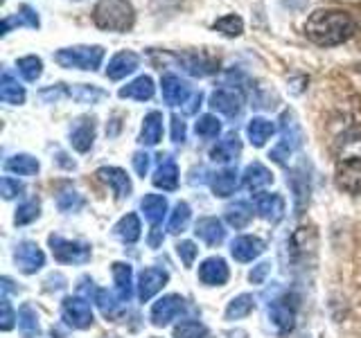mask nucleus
<instances>
[{
  "label": "nucleus",
  "instance_id": "bb28decb",
  "mask_svg": "<svg viewBox=\"0 0 361 338\" xmlns=\"http://www.w3.org/2000/svg\"><path fill=\"white\" fill-rule=\"evenodd\" d=\"M154 90H156V86H154V79L152 77H147V75H142V77H138V79H133L131 84H127L124 88H120V97L122 99H135V101H145V99H152L154 97Z\"/></svg>",
  "mask_w": 361,
  "mask_h": 338
},
{
  "label": "nucleus",
  "instance_id": "a211bd4d",
  "mask_svg": "<svg viewBox=\"0 0 361 338\" xmlns=\"http://www.w3.org/2000/svg\"><path fill=\"white\" fill-rule=\"evenodd\" d=\"M95 142V120L93 118H79L71 127V144L79 154L88 151Z\"/></svg>",
  "mask_w": 361,
  "mask_h": 338
},
{
  "label": "nucleus",
  "instance_id": "7c9ffc66",
  "mask_svg": "<svg viewBox=\"0 0 361 338\" xmlns=\"http://www.w3.org/2000/svg\"><path fill=\"white\" fill-rule=\"evenodd\" d=\"M140 230H142V225H140V219H138V214H124V217L116 223V228H113V232H116V237H120V239L124 244H133V242H138L140 239Z\"/></svg>",
  "mask_w": 361,
  "mask_h": 338
},
{
  "label": "nucleus",
  "instance_id": "9b49d317",
  "mask_svg": "<svg viewBox=\"0 0 361 338\" xmlns=\"http://www.w3.org/2000/svg\"><path fill=\"white\" fill-rule=\"evenodd\" d=\"M183 307H185V300L180 298V296H174V293H172V296H165L158 302H154V307H152V323L156 327H165V325L172 323L180 311H183Z\"/></svg>",
  "mask_w": 361,
  "mask_h": 338
},
{
  "label": "nucleus",
  "instance_id": "72a5a7b5",
  "mask_svg": "<svg viewBox=\"0 0 361 338\" xmlns=\"http://www.w3.org/2000/svg\"><path fill=\"white\" fill-rule=\"evenodd\" d=\"M246 133H248V140H251L255 146H264L267 140L276 133V127H274V122H269L264 118H253L248 122Z\"/></svg>",
  "mask_w": 361,
  "mask_h": 338
},
{
  "label": "nucleus",
  "instance_id": "4d7b16f0",
  "mask_svg": "<svg viewBox=\"0 0 361 338\" xmlns=\"http://www.w3.org/2000/svg\"><path fill=\"white\" fill-rule=\"evenodd\" d=\"M75 3H82V0H75Z\"/></svg>",
  "mask_w": 361,
  "mask_h": 338
},
{
  "label": "nucleus",
  "instance_id": "4468645a",
  "mask_svg": "<svg viewBox=\"0 0 361 338\" xmlns=\"http://www.w3.org/2000/svg\"><path fill=\"white\" fill-rule=\"evenodd\" d=\"M231 277L228 264L221 257H208L206 262H201L199 266V280L206 287H224Z\"/></svg>",
  "mask_w": 361,
  "mask_h": 338
},
{
  "label": "nucleus",
  "instance_id": "37998d69",
  "mask_svg": "<svg viewBox=\"0 0 361 338\" xmlns=\"http://www.w3.org/2000/svg\"><path fill=\"white\" fill-rule=\"evenodd\" d=\"M190 217H192V210L188 203H176V208L172 212V217H169V223H167V230L172 232V234H178V232H183L188 228V223H190Z\"/></svg>",
  "mask_w": 361,
  "mask_h": 338
},
{
  "label": "nucleus",
  "instance_id": "e433bc0d",
  "mask_svg": "<svg viewBox=\"0 0 361 338\" xmlns=\"http://www.w3.org/2000/svg\"><path fill=\"white\" fill-rule=\"evenodd\" d=\"M255 307V300L253 296H248V293H242V296H237L231 300V304L226 307V318L228 320H240L244 315H248Z\"/></svg>",
  "mask_w": 361,
  "mask_h": 338
},
{
  "label": "nucleus",
  "instance_id": "aec40b11",
  "mask_svg": "<svg viewBox=\"0 0 361 338\" xmlns=\"http://www.w3.org/2000/svg\"><path fill=\"white\" fill-rule=\"evenodd\" d=\"M269 318L278 327V332L287 334V332L293 330V323H296V307L289 304V298L276 300L269 307Z\"/></svg>",
  "mask_w": 361,
  "mask_h": 338
},
{
  "label": "nucleus",
  "instance_id": "393cba45",
  "mask_svg": "<svg viewBox=\"0 0 361 338\" xmlns=\"http://www.w3.org/2000/svg\"><path fill=\"white\" fill-rule=\"evenodd\" d=\"M240 154H242V140H240V135H237V133H228L224 140H219L217 144L212 146L210 158H212L214 163H231Z\"/></svg>",
  "mask_w": 361,
  "mask_h": 338
},
{
  "label": "nucleus",
  "instance_id": "864d4df0",
  "mask_svg": "<svg viewBox=\"0 0 361 338\" xmlns=\"http://www.w3.org/2000/svg\"><path fill=\"white\" fill-rule=\"evenodd\" d=\"M185 135H188L185 122L180 120L178 115H172V140H174L176 144H183V142H185Z\"/></svg>",
  "mask_w": 361,
  "mask_h": 338
},
{
  "label": "nucleus",
  "instance_id": "58836bf2",
  "mask_svg": "<svg viewBox=\"0 0 361 338\" xmlns=\"http://www.w3.org/2000/svg\"><path fill=\"white\" fill-rule=\"evenodd\" d=\"M68 95L73 99H77L79 104H95V101L104 99L106 93L97 86H86V84H77L73 88H68Z\"/></svg>",
  "mask_w": 361,
  "mask_h": 338
},
{
  "label": "nucleus",
  "instance_id": "49530a36",
  "mask_svg": "<svg viewBox=\"0 0 361 338\" xmlns=\"http://www.w3.org/2000/svg\"><path fill=\"white\" fill-rule=\"evenodd\" d=\"M39 212H41L39 201H25L23 206H18L16 217H14V223H16V225H27V223H32L34 219L39 217Z\"/></svg>",
  "mask_w": 361,
  "mask_h": 338
},
{
  "label": "nucleus",
  "instance_id": "79ce46f5",
  "mask_svg": "<svg viewBox=\"0 0 361 338\" xmlns=\"http://www.w3.org/2000/svg\"><path fill=\"white\" fill-rule=\"evenodd\" d=\"M16 65H18V73L23 75L25 82H37V79L43 75V61L39 59V56H34V54L20 56Z\"/></svg>",
  "mask_w": 361,
  "mask_h": 338
},
{
  "label": "nucleus",
  "instance_id": "6e6d98bb",
  "mask_svg": "<svg viewBox=\"0 0 361 338\" xmlns=\"http://www.w3.org/2000/svg\"><path fill=\"white\" fill-rule=\"evenodd\" d=\"M201 99H203V93H201V90H199V93L192 95L190 106H185V113H188V115H190V113H197V108L201 106Z\"/></svg>",
  "mask_w": 361,
  "mask_h": 338
},
{
  "label": "nucleus",
  "instance_id": "5701e85b",
  "mask_svg": "<svg viewBox=\"0 0 361 338\" xmlns=\"http://www.w3.org/2000/svg\"><path fill=\"white\" fill-rule=\"evenodd\" d=\"M154 185L165 192H172L178 187V167L169 156H161V165L154 172Z\"/></svg>",
  "mask_w": 361,
  "mask_h": 338
},
{
  "label": "nucleus",
  "instance_id": "09e8293b",
  "mask_svg": "<svg viewBox=\"0 0 361 338\" xmlns=\"http://www.w3.org/2000/svg\"><path fill=\"white\" fill-rule=\"evenodd\" d=\"M3 313H0V330L3 332H9L11 327H14V320H18V315H14V311H11V304L7 300V296H3Z\"/></svg>",
  "mask_w": 361,
  "mask_h": 338
},
{
  "label": "nucleus",
  "instance_id": "b1692460",
  "mask_svg": "<svg viewBox=\"0 0 361 338\" xmlns=\"http://www.w3.org/2000/svg\"><path fill=\"white\" fill-rule=\"evenodd\" d=\"M161 140H163V113L152 111V113H147L145 120H142L140 142L145 146H156Z\"/></svg>",
  "mask_w": 361,
  "mask_h": 338
},
{
  "label": "nucleus",
  "instance_id": "4c0bfd02",
  "mask_svg": "<svg viewBox=\"0 0 361 338\" xmlns=\"http://www.w3.org/2000/svg\"><path fill=\"white\" fill-rule=\"evenodd\" d=\"M251 219H253V210H251V206L248 203H235V206H231L228 210H226V221H228L233 228H246L248 223H251Z\"/></svg>",
  "mask_w": 361,
  "mask_h": 338
},
{
  "label": "nucleus",
  "instance_id": "8fccbe9b",
  "mask_svg": "<svg viewBox=\"0 0 361 338\" xmlns=\"http://www.w3.org/2000/svg\"><path fill=\"white\" fill-rule=\"evenodd\" d=\"M63 95H68V88L63 84H56V86H50V88H45L39 93V97L43 101H48V104H52V101H59Z\"/></svg>",
  "mask_w": 361,
  "mask_h": 338
},
{
  "label": "nucleus",
  "instance_id": "2eb2a0df",
  "mask_svg": "<svg viewBox=\"0 0 361 338\" xmlns=\"http://www.w3.org/2000/svg\"><path fill=\"white\" fill-rule=\"evenodd\" d=\"M338 185L350 194H361V158H343L338 163Z\"/></svg>",
  "mask_w": 361,
  "mask_h": 338
},
{
  "label": "nucleus",
  "instance_id": "de8ad7c7",
  "mask_svg": "<svg viewBox=\"0 0 361 338\" xmlns=\"http://www.w3.org/2000/svg\"><path fill=\"white\" fill-rule=\"evenodd\" d=\"M176 253L180 257V262H183L185 266H192L195 264V259H197V253H199V248L192 244V242H178L176 244Z\"/></svg>",
  "mask_w": 361,
  "mask_h": 338
},
{
  "label": "nucleus",
  "instance_id": "f8f14e48",
  "mask_svg": "<svg viewBox=\"0 0 361 338\" xmlns=\"http://www.w3.org/2000/svg\"><path fill=\"white\" fill-rule=\"evenodd\" d=\"M167 280H169L167 270L154 268V266L145 268L142 273H140V277H138V298L142 302H149L156 296V293L167 284Z\"/></svg>",
  "mask_w": 361,
  "mask_h": 338
},
{
  "label": "nucleus",
  "instance_id": "7ed1b4c3",
  "mask_svg": "<svg viewBox=\"0 0 361 338\" xmlns=\"http://www.w3.org/2000/svg\"><path fill=\"white\" fill-rule=\"evenodd\" d=\"M104 59V48L102 45H73V48H61L54 54V61L61 68H75V70H97Z\"/></svg>",
  "mask_w": 361,
  "mask_h": 338
},
{
  "label": "nucleus",
  "instance_id": "2f4dec72",
  "mask_svg": "<svg viewBox=\"0 0 361 338\" xmlns=\"http://www.w3.org/2000/svg\"><path fill=\"white\" fill-rule=\"evenodd\" d=\"M210 187L214 192V196H221V199L231 196L237 187V169L228 167V169H221L217 174H212Z\"/></svg>",
  "mask_w": 361,
  "mask_h": 338
},
{
  "label": "nucleus",
  "instance_id": "cd10ccee",
  "mask_svg": "<svg viewBox=\"0 0 361 338\" xmlns=\"http://www.w3.org/2000/svg\"><path fill=\"white\" fill-rule=\"evenodd\" d=\"M242 183H244L246 189L259 192L262 187H267L269 183H274V174H271L262 163H251V165L244 169Z\"/></svg>",
  "mask_w": 361,
  "mask_h": 338
},
{
  "label": "nucleus",
  "instance_id": "9d476101",
  "mask_svg": "<svg viewBox=\"0 0 361 338\" xmlns=\"http://www.w3.org/2000/svg\"><path fill=\"white\" fill-rule=\"evenodd\" d=\"M253 206L257 210V214L262 219L278 223L282 217H285V201H282L280 194H271V192H257L253 196Z\"/></svg>",
  "mask_w": 361,
  "mask_h": 338
},
{
  "label": "nucleus",
  "instance_id": "f257e3e1",
  "mask_svg": "<svg viewBox=\"0 0 361 338\" xmlns=\"http://www.w3.org/2000/svg\"><path fill=\"white\" fill-rule=\"evenodd\" d=\"M357 23L355 18L341 9H319L305 23V34L307 39L321 48H332L341 45L355 34Z\"/></svg>",
  "mask_w": 361,
  "mask_h": 338
},
{
  "label": "nucleus",
  "instance_id": "ea45409f",
  "mask_svg": "<svg viewBox=\"0 0 361 338\" xmlns=\"http://www.w3.org/2000/svg\"><path fill=\"white\" fill-rule=\"evenodd\" d=\"M95 302L99 304V309H102V313L106 315V318H116V315H120V311L124 307L116 293H109L104 289L95 291Z\"/></svg>",
  "mask_w": 361,
  "mask_h": 338
},
{
  "label": "nucleus",
  "instance_id": "ddd939ff",
  "mask_svg": "<svg viewBox=\"0 0 361 338\" xmlns=\"http://www.w3.org/2000/svg\"><path fill=\"white\" fill-rule=\"evenodd\" d=\"M176 61L183 65V70L190 73L192 77H208L219 70V63L203 52H185V54L176 56Z\"/></svg>",
  "mask_w": 361,
  "mask_h": 338
},
{
  "label": "nucleus",
  "instance_id": "a878e982",
  "mask_svg": "<svg viewBox=\"0 0 361 338\" xmlns=\"http://www.w3.org/2000/svg\"><path fill=\"white\" fill-rule=\"evenodd\" d=\"M140 208L145 212V219L152 223V228H161V223L167 214V199L161 194H147L140 201Z\"/></svg>",
  "mask_w": 361,
  "mask_h": 338
},
{
  "label": "nucleus",
  "instance_id": "0eeeda50",
  "mask_svg": "<svg viewBox=\"0 0 361 338\" xmlns=\"http://www.w3.org/2000/svg\"><path fill=\"white\" fill-rule=\"evenodd\" d=\"M244 106V95L240 93L237 88H217L214 93L210 95V108L224 113V115H240V111Z\"/></svg>",
  "mask_w": 361,
  "mask_h": 338
},
{
  "label": "nucleus",
  "instance_id": "603ef678",
  "mask_svg": "<svg viewBox=\"0 0 361 338\" xmlns=\"http://www.w3.org/2000/svg\"><path fill=\"white\" fill-rule=\"evenodd\" d=\"M0 187H3V196L5 199H14V196H18L20 192H23V185L18 183V180L9 178V176H5L3 180H0Z\"/></svg>",
  "mask_w": 361,
  "mask_h": 338
},
{
  "label": "nucleus",
  "instance_id": "39448f33",
  "mask_svg": "<svg viewBox=\"0 0 361 338\" xmlns=\"http://www.w3.org/2000/svg\"><path fill=\"white\" fill-rule=\"evenodd\" d=\"M48 244L52 248V255L56 262L61 264H86L90 259V246L84 242H71V239H63L59 234H50L48 237Z\"/></svg>",
  "mask_w": 361,
  "mask_h": 338
},
{
  "label": "nucleus",
  "instance_id": "412c9836",
  "mask_svg": "<svg viewBox=\"0 0 361 338\" xmlns=\"http://www.w3.org/2000/svg\"><path fill=\"white\" fill-rule=\"evenodd\" d=\"M195 234L203 244L208 246H219L226 239V230H224V223L214 217H203L197 221L195 225Z\"/></svg>",
  "mask_w": 361,
  "mask_h": 338
},
{
  "label": "nucleus",
  "instance_id": "6ab92c4d",
  "mask_svg": "<svg viewBox=\"0 0 361 338\" xmlns=\"http://www.w3.org/2000/svg\"><path fill=\"white\" fill-rule=\"evenodd\" d=\"M138 65H140L138 54L131 52V50H122V52H118L109 61V65H106V77L113 79V82H118V79H124L127 75L135 73V68H138Z\"/></svg>",
  "mask_w": 361,
  "mask_h": 338
},
{
  "label": "nucleus",
  "instance_id": "f3484780",
  "mask_svg": "<svg viewBox=\"0 0 361 338\" xmlns=\"http://www.w3.org/2000/svg\"><path fill=\"white\" fill-rule=\"evenodd\" d=\"M264 242L259 237H251V234H242L231 244V255L237 259V262H253L259 255L264 253Z\"/></svg>",
  "mask_w": 361,
  "mask_h": 338
},
{
  "label": "nucleus",
  "instance_id": "473e14b6",
  "mask_svg": "<svg viewBox=\"0 0 361 338\" xmlns=\"http://www.w3.org/2000/svg\"><path fill=\"white\" fill-rule=\"evenodd\" d=\"M39 161L30 154H16L11 156L9 161L5 163V169L11 174H18V176H34L39 172Z\"/></svg>",
  "mask_w": 361,
  "mask_h": 338
},
{
  "label": "nucleus",
  "instance_id": "c756f323",
  "mask_svg": "<svg viewBox=\"0 0 361 338\" xmlns=\"http://www.w3.org/2000/svg\"><path fill=\"white\" fill-rule=\"evenodd\" d=\"M18 25V27H32V30H37L41 25V20H39V14L34 11L30 5H23L18 11H16V16H7L3 20V37H7V34L11 32V27Z\"/></svg>",
  "mask_w": 361,
  "mask_h": 338
},
{
  "label": "nucleus",
  "instance_id": "dca6fc26",
  "mask_svg": "<svg viewBox=\"0 0 361 338\" xmlns=\"http://www.w3.org/2000/svg\"><path fill=\"white\" fill-rule=\"evenodd\" d=\"M97 178L102 180V183H106L118 199L129 196L131 189H133L131 187V178L120 167H99L97 169Z\"/></svg>",
  "mask_w": 361,
  "mask_h": 338
},
{
  "label": "nucleus",
  "instance_id": "3c124183",
  "mask_svg": "<svg viewBox=\"0 0 361 338\" xmlns=\"http://www.w3.org/2000/svg\"><path fill=\"white\" fill-rule=\"evenodd\" d=\"M149 165H152V156L145 154V151H135L133 154V169L138 172V176H147V172H149Z\"/></svg>",
  "mask_w": 361,
  "mask_h": 338
},
{
  "label": "nucleus",
  "instance_id": "4be33fe9",
  "mask_svg": "<svg viewBox=\"0 0 361 338\" xmlns=\"http://www.w3.org/2000/svg\"><path fill=\"white\" fill-rule=\"evenodd\" d=\"M113 280H116V296L120 298L122 304H129L131 296H133V270L129 264L124 262H116L113 264Z\"/></svg>",
  "mask_w": 361,
  "mask_h": 338
},
{
  "label": "nucleus",
  "instance_id": "5fc2aeb1",
  "mask_svg": "<svg viewBox=\"0 0 361 338\" xmlns=\"http://www.w3.org/2000/svg\"><path fill=\"white\" fill-rule=\"evenodd\" d=\"M269 270H271V264H259V266H255V270H251V282L253 284H262L264 282V277L269 275Z\"/></svg>",
  "mask_w": 361,
  "mask_h": 338
},
{
  "label": "nucleus",
  "instance_id": "c85d7f7f",
  "mask_svg": "<svg viewBox=\"0 0 361 338\" xmlns=\"http://www.w3.org/2000/svg\"><path fill=\"white\" fill-rule=\"evenodd\" d=\"M0 99L5 104H23L25 101V88L9 70H3V77H0Z\"/></svg>",
  "mask_w": 361,
  "mask_h": 338
},
{
  "label": "nucleus",
  "instance_id": "a18cd8bd",
  "mask_svg": "<svg viewBox=\"0 0 361 338\" xmlns=\"http://www.w3.org/2000/svg\"><path fill=\"white\" fill-rule=\"evenodd\" d=\"M195 131H197L199 138H206V140L217 138L219 131H221V122L214 115H201L195 124Z\"/></svg>",
  "mask_w": 361,
  "mask_h": 338
},
{
  "label": "nucleus",
  "instance_id": "20e7f679",
  "mask_svg": "<svg viewBox=\"0 0 361 338\" xmlns=\"http://www.w3.org/2000/svg\"><path fill=\"white\" fill-rule=\"evenodd\" d=\"M302 144V133L293 113H282V140L271 149V161H276L278 165H287L289 158L300 149Z\"/></svg>",
  "mask_w": 361,
  "mask_h": 338
},
{
  "label": "nucleus",
  "instance_id": "423d86ee",
  "mask_svg": "<svg viewBox=\"0 0 361 338\" xmlns=\"http://www.w3.org/2000/svg\"><path fill=\"white\" fill-rule=\"evenodd\" d=\"M61 318L66 320V325H71L73 330H86V327L93 325V309H90L88 300L79 296L75 298L71 296L61 304Z\"/></svg>",
  "mask_w": 361,
  "mask_h": 338
},
{
  "label": "nucleus",
  "instance_id": "a19ab883",
  "mask_svg": "<svg viewBox=\"0 0 361 338\" xmlns=\"http://www.w3.org/2000/svg\"><path fill=\"white\" fill-rule=\"evenodd\" d=\"M212 27L217 30L219 34H224V37L235 39V37H240V34L244 32V20L240 16H235V14H228V16H221V18L214 20Z\"/></svg>",
  "mask_w": 361,
  "mask_h": 338
},
{
  "label": "nucleus",
  "instance_id": "f704fd0d",
  "mask_svg": "<svg viewBox=\"0 0 361 338\" xmlns=\"http://www.w3.org/2000/svg\"><path fill=\"white\" fill-rule=\"evenodd\" d=\"M18 330L23 338H39L41 327H39V315L30 304H23L18 311Z\"/></svg>",
  "mask_w": 361,
  "mask_h": 338
},
{
  "label": "nucleus",
  "instance_id": "6e6552de",
  "mask_svg": "<svg viewBox=\"0 0 361 338\" xmlns=\"http://www.w3.org/2000/svg\"><path fill=\"white\" fill-rule=\"evenodd\" d=\"M14 262L16 266L23 270L25 275H34L37 270L43 268L45 264V255L41 248L34 244V242H23L16 246V253H14Z\"/></svg>",
  "mask_w": 361,
  "mask_h": 338
},
{
  "label": "nucleus",
  "instance_id": "f03ea898",
  "mask_svg": "<svg viewBox=\"0 0 361 338\" xmlns=\"http://www.w3.org/2000/svg\"><path fill=\"white\" fill-rule=\"evenodd\" d=\"M93 23L104 32H129L135 23V9L129 0H99L93 9Z\"/></svg>",
  "mask_w": 361,
  "mask_h": 338
},
{
  "label": "nucleus",
  "instance_id": "c9c22d12",
  "mask_svg": "<svg viewBox=\"0 0 361 338\" xmlns=\"http://www.w3.org/2000/svg\"><path fill=\"white\" fill-rule=\"evenodd\" d=\"M84 203H86L84 196L68 185H63L59 189V194H56V208H59L61 212H77V210L84 208Z\"/></svg>",
  "mask_w": 361,
  "mask_h": 338
},
{
  "label": "nucleus",
  "instance_id": "c03bdc74",
  "mask_svg": "<svg viewBox=\"0 0 361 338\" xmlns=\"http://www.w3.org/2000/svg\"><path fill=\"white\" fill-rule=\"evenodd\" d=\"M174 338H212V334L208 332L206 325L197 320H185L174 327Z\"/></svg>",
  "mask_w": 361,
  "mask_h": 338
},
{
  "label": "nucleus",
  "instance_id": "1a4fd4ad",
  "mask_svg": "<svg viewBox=\"0 0 361 338\" xmlns=\"http://www.w3.org/2000/svg\"><path fill=\"white\" fill-rule=\"evenodd\" d=\"M161 93H163V99L165 104L169 106H178V104H185L190 99V84L185 79H180L178 75L174 73H165L161 77Z\"/></svg>",
  "mask_w": 361,
  "mask_h": 338
}]
</instances>
